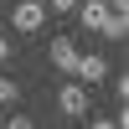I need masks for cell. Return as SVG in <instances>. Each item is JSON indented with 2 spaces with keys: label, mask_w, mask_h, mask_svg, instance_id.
<instances>
[{
  "label": "cell",
  "mask_w": 129,
  "mask_h": 129,
  "mask_svg": "<svg viewBox=\"0 0 129 129\" xmlns=\"http://www.w3.org/2000/svg\"><path fill=\"white\" fill-rule=\"evenodd\" d=\"M78 21L88 31H103V21H109V5L103 0H78Z\"/></svg>",
  "instance_id": "5"
},
{
  "label": "cell",
  "mask_w": 129,
  "mask_h": 129,
  "mask_svg": "<svg viewBox=\"0 0 129 129\" xmlns=\"http://www.w3.org/2000/svg\"><path fill=\"white\" fill-rule=\"evenodd\" d=\"M52 67H57V72H72V67H78V41H72V36H57V41H52Z\"/></svg>",
  "instance_id": "4"
},
{
  "label": "cell",
  "mask_w": 129,
  "mask_h": 129,
  "mask_svg": "<svg viewBox=\"0 0 129 129\" xmlns=\"http://www.w3.org/2000/svg\"><path fill=\"white\" fill-rule=\"evenodd\" d=\"M103 72H109V62H103L98 52H78V67H72V78H78V83H98Z\"/></svg>",
  "instance_id": "3"
},
{
  "label": "cell",
  "mask_w": 129,
  "mask_h": 129,
  "mask_svg": "<svg viewBox=\"0 0 129 129\" xmlns=\"http://www.w3.org/2000/svg\"><path fill=\"white\" fill-rule=\"evenodd\" d=\"M10 52H16V47H10V41H5V36H0V62H5V57H10Z\"/></svg>",
  "instance_id": "11"
},
{
  "label": "cell",
  "mask_w": 129,
  "mask_h": 129,
  "mask_svg": "<svg viewBox=\"0 0 129 129\" xmlns=\"http://www.w3.org/2000/svg\"><path fill=\"white\" fill-rule=\"evenodd\" d=\"M0 103H16V83L10 78H0Z\"/></svg>",
  "instance_id": "8"
},
{
  "label": "cell",
  "mask_w": 129,
  "mask_h": 129,
  "mask_svg": "<svg viewBox=\"0 0 129 129\" xmlns=\"http://www.w3.org/2000/svg\"><path fill=\"white\" fill-rule=\"evenodd\" d=\"M93 129H124V119H98Z\"/></svg>",
  "instance_id": "10"
},
{
  "label": "cell",
  "mask_w": 129,
  "mask_h": 129,
  "mask_svg": "<svg viewBox=\"0 0 129 129\" xmlns=\"http://www.w3.org/2000/svg\"><path fill=\"white\" fill-rule=\"evenodd\" d=\"M57 109L67 114V119H83V114L93 109V93H88V83H62V88H57Z\"/></svg>",
  "instance_id": "2"
},
{
  "label": "cell",
  "mask_w": 129,
  "mask_h": 129,
  "mask_svg": "<svg viewBox=\"0 0 129 129\" xmlns=\"http://www.w3.org/2000/svg\"><path fill=\"white\" fill-rule=\"evenodd\" d=\"M124 31H129V16H124V10H109V21H103V36H109V41H124Z\"/></svg>",
  "instance_id": "6"
},
{
  "label": "cell",
  "mask_w": 129,
  "mask_h": 129,
  "mask_svg": "<svg viewBox=\"0 0 129 129\" xmlns=\"http://www.w3.org/2000/svg\"><path fill=\"white\" fill-rule=\"evenodd\" d=\"M0 129H31V119H5Z\"/></svg>",
  "instance_id": "9"
},
{
  "label": "cell",
  "mask_w": 129,
  "mask_h": 129,
  "mask_svg": "<svg viewBox=\"0 0 129 129\" xmlns=\"http://www.w3.org/2000/svg\"><path fill=\"white\" fill-rule=\"evenodd\" d=\"M41 5L57 10V16H72V10H78V0H41Z\"/></svg>",
  "instance_id": "7"
},
{
  "label": "cell",
  "mask_w": 129,
  "mask_h": 129,
  "mask_svg": "<svg viewBox=\"0 0 129 129\" xmlns=\"http://www.w3.org/2000/svg\"><path fill=\"white\" fill-rule=\"evenodd\" d=\"M10 26L26 31V36H36V31L47 26V5H41V0H16V5H10Z\"/></svg>",
  "instance_id": "1"
}]
</instances>
